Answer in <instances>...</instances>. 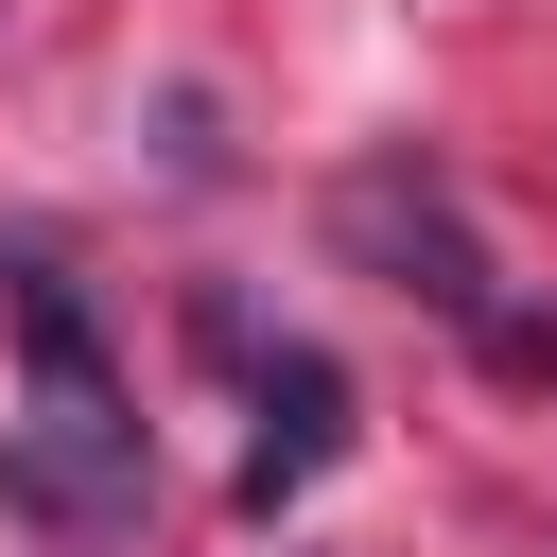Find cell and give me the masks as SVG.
<instances>
[{"label":"cell","instance_id":"7a4b0ae2","mask_svg":"<svg viewBox=\"0 0 557 557\" xmlns=\"http://www.w3.org/2000/svg\"><path fill=\"white\" fill-rule=\"evenodd\" d=\"M331 435H348V383H331L313 348H261V453H244V505H296V487L331 470Z\"/></svg>","mask_w":557,"mask_h":557},{"label":"cell","instance_id":"6da1fadb","mask_svg":"<svg viewBox=\"0 0 557 557\" xmlns=\"http://www.w3.org/2000/svg\"><path fill=\"white\" fill-rule=\"evenodd\" d=\"M331 244H348L366 278H400L418 313H453V331H487V313H505V296H487V244H470V209H453L418 157L348 174V191H331Z\"/></svg>","mask_w":557,"mask_h":557}]
</instances>
